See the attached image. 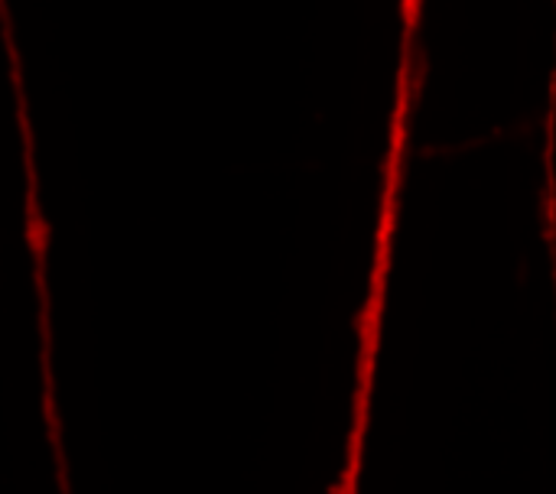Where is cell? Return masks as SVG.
Instances as JSON below:
<instances>
[{
	"label": "cell",
	"mask_w": 556,
	"mask_h": 494,
	"mask_svg": "<svg viewBox=\"0 0 556 494\" xmlns=\"http://www.w3.org/2000/svg\"><path fill=\"white\" fill-rule=\"evenodd\" d=\"M26 160V241L36 267V293H39V322H42V355H49V287H46V257H49V225L39 205V182L33 166V150H23Z\"/></svg>",
	"instance_id": "cell-1"
}]
</instances>
